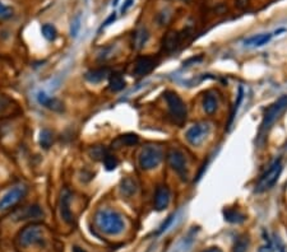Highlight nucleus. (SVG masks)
Wrapping results in <instances>:
<instances>
[{
  "label": "nucleus",
  "mask_w": 287,
  "mask_h": 252,
  "mask_svg": "<svg viewBox=\"0 0 287 252\" xmlns=\"http://www.w3.org/2000/svg\"><path fill=\"white\" fill-rule=\"evenodd\" d=\"M41 33H42V36L45 37L48 41H55V38L58 37L56 28H55L52 24H50V23L44 24L42 28H41Z\"/></svg>",
  "instance_id": "393cba45"
},
{
  "label": "nucleus",
  "mask_w": 287,
  "mask_h": 252,
  "mask_svg": "<svg viewBox=\"0 0 287 252\" xmlns=\"http://www.w3.org/2000/svg\"><path fill=\"white\" fill-rule=\"evenodd\" d=\"M90 154H91L92 158H94V159H98V158L102 159L104 157H105L106 152H105V149H102L101 147H94L91 149V152H90Z\"/></svg>",
  "instance_id": "7c9ffc66"
},
{
  "label": "nucleus",
  "mask_w": 287,
  "mask_h": 252,
  "mask_svg": "<svg viewBox=\"0 0 287 252\" xmlns=\"http://www.w3.org/2000/svg\"><path fill=\"white\" fill-rule=\"evenodd\" d=\"M148 38H150V32L147 31V28L142 27V28L138 29V31L134 33V38H133L134 48H136V50H140V48L144 47Z\"/></svg>",
  "instance_id": "6ab92c4d"
},
{
  "label": "nucleus",
  "mask_w": 287,
  "mask_h": 252,
  "mask_svg": "<svg viewBox=\"0 0 287 252\" xmlns=\"http://www.w3.org/2000/svg\"><path fill=\"white\" fill-rule=\"evenodd\" d=\"M118 1H119V0H114V5H116Z\"/></svg>",
  "instance_id": "4c0bfd02"
},
{
  "label": "nucleus",
  "mask_w": 287,
  "mask_h": 252,
  "mask_svg": "<svg viewBox=\"0 0 287 252\" xmlns=\"http://www.w3.org/2000/svg\"><path fill=\"white\" fill-rule=\"evenodd\" d=\"M108 75H110V71H108V68H98L87 71L84 78L88 80L90 83H100L102 82L104 79H106Z\"/></svg>",
  "instance_id": "dca6fc26"
},
{
  "label": "nucleus",
  "mask_w": 287,
  "mask_h": 252,
  "mask_svg": "<svg viewBox=\"0 0 287 252\" xmlns=\"http://www.w3.org/2000/svg\"><path fill=\"white\" fill-rule=\"evenodd\" d=\"M73 252H87V251H86V250H83V249H80V247L76 246L73 249Z\"/></svg>",
  "instance_id": "e433bc0d"
},
{
  "label": "nucleus",
  "mask_w": 287,
  "mask_h": 252,
  "mask_svg": "<svg viewBox=\"0 0 287 252\" xmlns=\"http://www.w3.org/2000/svg\"><path fill=\"white\" fill-rule=\"evenodd\" d=\"M115 19H116V14H115V13H112V14H111L110 17H108V19H106V22L102 23V26H101V28H100V29H104V28H106V27H108V26H110L111 23L114 22Z\"/></svg>",
  "instance_id": "72a5a7b5"
},
{
  "label": "nucleus",
  "mask_w": 287,
  "mask_h": 252,
  "mask_svg": "<svg viewBox=\"0 0 287 252\" xmlns=\"http://www.w3.org/2000/svg\"><path fill=\"white\" fill-rule=\"evenodd\" d=\"M70 199H72V194L68 189L63 191L62 196H60V214L63 217L64 221L68 224H73V214L70 212Z\"/></svg>",
  "instance_id": "f8f14e48"
},
{
  "label": "nucleus",
  "mask_w": 287,
  "mask_h": 252,
  "mask_svg": "<svg viewBox=\"0 0 287 252\" xmlns=\"http://www.w3.org/2000/svg\"><path fill=\"white\" fill-rule=\"evenodd\" d=\"M203 252H222V251L218 249V247H210V249L204 250Z\"/></svg>",
  "instance_id": "c9c22d12"
},
{
  "label": "nucleus",
  "mask_w": 287,
  "mask_h": 252,
  "mask_svg": "<svg viewBox=\"0 0 287 252\" xmlns=\"http://www.w3.org/2000/svg\"><path fill=\"white\" fill-rule=\"evenodd\" d=\"M52 142H54V134H52V130L48 129H44L40 133V145L44 148V149H48V148L52 145Z\"/></svg>",
  "instance_id": "b1692460"
},
{
  "label": "nucleus",
  "mask_w": 287,
  "mask_h": 252,
  "mask_svg": "<svg viewBox=\"0 0 287 252\" xmlns=\"http://www.w3.org/2000/svg\"><path fill=\"white\" fill-rule=\"evenodd\" d=\"M120 190H122V195L130 198L136 193V182L133 179H129V177L124 179L122 181V185H120Z\"/></svg>",
  "instance_id": "4be33fe9"
},
{
  "label": "nucleus",
  "mask_w": 287,
  "mask_h": 252,
  "mask_svg": "<svg viewBox=\"0 0 287 252\" xmlns=\"http://www.w3.org/2000/svg\"><path fill=\"white\" fill-rule=\"evenodd\" d=\"M174 214H171V216H168V218H166V221L164 222V223L160 226V228H158V231H157V235H161V233H164L165 231H168V227L171 226V223H172V221H174Z\"/></svg>",
  "instance_id": "2f4dec72"
},
{
  "label": "nucleus",
  "mask_w": 287,
  "mask_h": 252,
  "mask_svg": "<svg viewBox=\"0 0 287 252\" xmlns=\"http://www.w3.org/2000/svg\"><path fill=\"white\" fill-rule=\"evenodd\" d=\"M44 216V212L41 210L40 207L37 205H31V207H27L24 209H22V212L18 213L17 216V221H20V219H38Z\"/></svg>",
  "instance_id": "2eb2a0df"
},
{
  "label": "nucleus",
  "mask_w": 287,
  "mask_h": 252,
  "mask_svg": "<svg viewBox=\"0 0 287 252\" xmlns=\"http://www.w3.org/2000/svg\"><path fill=\"white\" fill-rule=\"evenodd\" d=\"M273 34L272 33H260L256 34V36H252L249 38L245 40V46H249V47H260V46H264L272 40Z\"/></svg>",
  "instance_id": "4468645a"
},
{
  "label": "nucleus",
  "mask_w": 287,
  "mask_h": 252,
  "mask_svg": "<svg viewBox=\"0 0 287 252\" xmlns=\"http://www.w3.org/2000/svg\"><path fill=\"white\" fill-rule=\"evenodd\" d=\"M10 106V101L6 96H0V115H3Z\"/></svg>",
  "instance_id": "473e14b6"
},
{
  "label": "nucleus",
  "mask_w": 287,
  "mask_h": 252,
  "mask_svg": "<svg viewBox=\"0 0 287 252\" xmlns=\"http://www.w3.org/2000/svg\"><path fill=\"white\" fill-rule=\"evenodd\" d=\"M165 99L168 106V112L178 125H182L186 120V106L178 93L172 91L165 92Z\"/></svg>",
  "instance_id": "7ed1b4c3"
},
{
  "label": "nucleus",
  "mask_w": 287,
  "mask_h": 252,
  "mask_svg": "<svg viewBox=\"0 0 287 252\" xmlns=\"http://www.w3.org/2000/svg\"><path fill=\"white\" fill-rule=\"evenodd\" d=\"M13 17V9L0 1V19H8Z\"/></svg>",
  "instance_id": "c756f323"
},
{
  "label": "nucleus",
  "mask_w": 287,
  "mask_h": 252,
  "mask_svg": "<svg viewBox=\"0 0 287 252\" xmlns=\"http://www.w3.org/2000/svg\"><path fill=\"white\" fill-rule=\"evenodd\" d=\"M168 159L170 167L180 176L182 181H186L189 176L188 163H186V158L182 154V152L178 149H171L168 154Z\"/></svg>",
  "instance_id": "6e6552de"
},
{
  "label": "nucleus",
  "mask_w": 287,
  "mask_h": 252,
  "mask_svg": "<svg viewBox=\"0 0 287 252\" xmlns=\"http://www.w3.org/2000/svg\"><path fill=\"white\" fill-rule=\"evenodd\" d=\"M37 101L41 106L48 108V110L55 111V112H62L64 110V105L60 99L48 96L45 92H38L37 93Z\"/></svg>",
  "instance_id": "9b49d317"
},
{
  "label": "nucleus",
  "mask_w": 287,
  "mask_h": 252,
  "mask_svg": "<svg viewBox=\"0 0 287 252\" xmlns=\"http://www.w3.org/2000/svg\"><path fill=\"white\" fill-rule=\"evenodd\" d=\"M217 106H218V101H217L216 94L212 93V92L206 93L204 98H203V110L206 111V113H208V115L214 113L217 110Z\"/></svg>",
  "instance_id": "a211bd4d"
},
{
  "label": "nucleus",
  "mask_w": 287,
  "mask_h": 252,
  "mask_svg": "<svg viewBox=\"0 0 287 252\" xmlns=\"http://www.w3.org/2000/svg\"><path fill=\"white\" fill-rule=\"evenodd\" d=\"M96 224L101 232L110 236L120 235L126 230L124 219L115 210L102 209L96 214Z\"/></svg>",
  "instance_id": "f257e3e1"
},
{
  "label": "nucleus",
  "mask_w": 287,
  "mask_h": 252,
  "mask_svg": "<svg viewBox=\"0 0 287 252\" xmlns=\"http://www.w3.org/2000/svg\"><path fill=\"white\" fill-rule=\"evenodd\" d=\"M133 3H134V0H126L124 5L122 6V13H126V11L128 10L132 5H133Z\"/></svg>",
  "instance_id": "f704fd0d"
},
{
  "label": "nucleus",
  "mask_w": 287,
  "mask_h": 252,
  "mask_svg": "<svg viewBox=\"0 0 287 252\" xmlns=\"http://www.w3.org/2000/svg\"><path fill=\"white\" fill-rule=\"evenodd\" d=\"M242 97H244V89H242V87H240L239 88V93H238V97H236V102H235V105H234L232 112H231V116H230V121H228V125H231V122H232L234 119H235L236 113H238V110H239L240 103H242Z\"/></svg>",
  "instance_id": "c85d7f7f"
},
{
  "label": "nucleus",
  "mask_w": 287,
  "mask_h": 252,
  "mask_svg": "<svg viewBox=\"0 0 287 252\" xmlns=\"http://www.w3.org/2000/svg\"><path fill=\"white\" fill-rule=\"evenodd\" d=\"M210 133V125L208 122H198V124H194L193 126L188 129L185 136H186V140L190 143L194 147H198V145L202 144L206 140L208 135Z\"/></svg>",
  "instance_id": "1a4fd4ad"
},
{
  "label": "nucleus",
  "mask_w": 287,
  "mask_h": 252,
  "mask_svg": "<svg viewBox=\"0 0 287 252\" xmlns=\"http://www.w3.org/2000/svg\"><path fill=\"white\" fill-rule=\"evenodd\" d=\"M108 88L112 92H120L126 88V80L120 73H111L108 75Z\"/></svg>",
  "instance_id": "f3484780"
},
{
  "label": "nucleus",
  "mask_w": 287,
  "mask_h": 252,
  "mask_svg": "<svg viewBox=\"0 0 287 252\" xmlns=\"http://www.w3.org/2000/svg\"><path fill=\"white\" fill-rule=\"evenodd\" d=\"M80 24H82V17H80V13H78L76 17L72 19L70 23V36L77 37L78 33L80 31Z\"/></svg>",
  "instance_id": "cd10ccee"
},
{
  "label": "nucleus",
  "mask_w": 287,
  "mask_h": 252,
  "mask_svg": "<svg viewBox=\"0 0 287 252\" xmlns=\"http://www.w3.org/2000/svg\"><path fill=\"white\" fill-rule=\"evenodd\" d=\"M170 199H171V193L170 189L165 185H162V186L157 187L156 193H154V209L157 212H162V210H165L166 208L168 207L170 204Z\"/></svg>",
  "instance_id": "9d476101"
},
{
  "label": "nucleus",
  "mask_w": 287,
  "mask_h": 252,
  "mask_svg": "<svg viewBox=\"0 0 287 252\" xmlns=\"http://www.w3.org/2000/svg\"><path fill=\"white\" fill-rule=\"evenodd\" d=\"M157 64V60L154 57L151 56H144L140 57L136 64V68H134V74L136 75H146L150 71H152L154 69Z\"/></svg>",
  "instance_id": "ddd939ff"
},
{
  "label": "nucleus",
  "mask_w": 287,
  "mask_h": 252,
  "mask_svg": "<svg viewBox=\"0 0 287 252\" xmlns=\"http://www.w3.org/2000/svg\"><path fill=\"white\" fill-rule=\"evenodd\" d=\"M224 219L230 223H242L245 221V216L235 209L224 210Z\"/></svg>",
  "instance_id": "5701e85b"
},
{
  "label": "nucleus",
  "mask_w": 287,
  "mask_h": 252,
  "mask_svg": "<svg viewBox=\"0 0 287 252\" xmlns=\"http://www.w3.org/2000/svg\"><path fill=\"white\" fill-rule=\"evenodd\" d=\"M248 246H249V238L246 236H240L235 241L232 252H246Z\"/></svg>",
  "instance_id": "a878e982"
},
{
  "label": "nucleus",
  "mask_w": 287,
  "mask_h": 252,
  "mask_svg": "<svg viewBox=\"0 0 287 252\" xmlns=\"http://www.w3.org/2000/svg\"><path fill=\"white\" fill-rule=\"evenodd\" d=\"M286 108H287V96L281 97L278 101H276L273 105H270L264 112L263 121H262L260 124V129H259V135L262 136L263 134L267 133L268 129L274 124V121L278 119L280 115H281Z\"/></svg>",
  "instance_id": "39448f33"
},
{
  "label": "nucleus",
  "mask_w": 287,
  "mask_h": 252,
  "mask_svg": "<svg viewBox=\"0 0 287 252\" xmlns=\"http://www.w3.org/2000/svg\"><path fill=\"white\" fill-rule=\"evenodd\" d=\"M162 159H164V150L161 147L154 144L146 145L140 154V166L142 170H154L158 167Z\"/></svg>",
  "instance_id": "f03ea898"
},
{
  "label": "nucleus",
  "mask_w": 287,
  "mask_h": 252,
  "mask_svg": "<svg viewBox=\"0 0 287 252\" xmlns=\"http://www.w3.org/2000/svg\"><path fill=\"white\" fill-rule=\"evenodd\" d=\"M138 142H140V138H138L136 134H126V135L119 136V138L112 143V147H114V145L115 148L132 147V145H136Z\"/></svg>",
  "instance_id": "aec40b11"
},
{
  "label": "nucleus",
  "mask_w": 287,
  "mask_h": 252,
  "mask_svg": "<svg viewBox=\"0 0 287 252\" xmlns=\"http://www.w3.org/2000/svg\"><path fill=\"white\" fill-rule=\"evenodd\" d=\"M27 191H28V189L24 185H18V186H14L13 189L6 191L0 199V212L14 208L27 195Z\"/></svg>",
  "instance_id": "0eeeda50"
},
{
  "label": "nucleus",
  "mask_w": 287,
  "mask_h": 252,
  "mask_svg": "<svg viewBox=\"0 0 287 252\" xmlns=\"http://www.w3.org/2000/svg\"><path fill=\"white\" fill-rule=\"evenodd\" d=\"M45 241V230L40 224H30L26 228H23L18 236V244L20 246H34L41 245Z\"/></svg>",
  "instance_id": "20e7f679"
},
{
  "label": "nucleus",
  "mask_w": 287,
  "mask_h": 252,
  "mask_svg": "<svg viewBox=\"0 0 287 252\" xmlns=\"http://www.w3.org/2000/svg\"><path fill=\"white\" fill-rule=\"evenodd\" d=\"M102 162L104 166H105V168L108 171H114L115 168L118 167V165H119V161H118L116 157L110 153L105 154V157L102 158Z\"/></svg>",
  "instance_id": "bb28decb"
},
{
  "label": "nucleus",
  "mask_w": 287,
  "mask_h": 252,
  "mask_svg": "<svg viewBox=\"0 0 287 252\" xmlns=\"http://www.w3.org/2000/svg\"><path fill=\"white\" fill-rule=\"evenodd\" d=\"M281 172L282 161L278 158L273 162L272 165L268 167V170L262 175V177L258 181V185H256V191H258V193H263V191H267L270 190V189H272V187L276 185V182L278 181Z\"/></svg>",
  "instance_id": "423d86ee"
},
{
  "label": "nucleus",
  "mask_w": 287,
  "mask_h": 252,
  "mask_svg": "<svg viewBox=\"0 0 287 252\" xmlns=\"http://www.w3.org/2000/svg\"><path fill=\"white\" fill-rule=\"evenodd\" d=\"M180 41H182V37L178 32H168L164 38V48L168 51H172L179 46Z\"/></svg>",
  "instance_id": "412c9836"
}]
</instances>
